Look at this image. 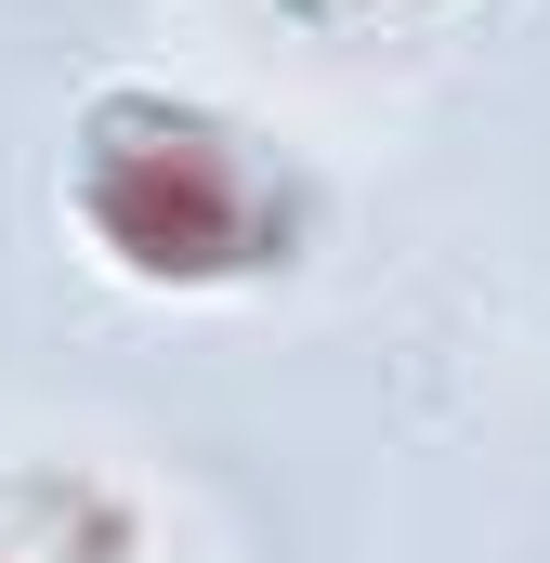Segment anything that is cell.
I'll return each mask as SVG.
<instances>
[{"mask_svg": "<svg viewBox=\"0 0 550 563\" xmlns=\"http://www.w3.org/2000/svg\"><path fill=\"white\" fill-rule=\"evenodd\" d=\"M66 210L132 288H250L301 250V184L197 92H92L66 144Z\"/></svg>", "mask_w": 550, "mask_h": 563, "instance_id": "1", "label": "cell"}, {"mask_svg": "<svg viewBox=\"0 0 550 563\" xmlns=\"http://www.w3.org/2000/svg\"><path fill=\"white\" fill-rule=\"evenodd\" d=\"M0 563H144V538L106 485L26 472V485H0Z\"/></svg>", "mask_w": 550, "mask_h": 563, "instance_id": "2", "label": "cell"}]
</instances>
